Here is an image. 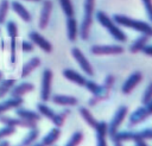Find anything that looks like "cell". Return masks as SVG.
I'll use <instances>...</instances> for the list:
<instances>
[{
	"label": "cell",
	"mask_w": 152,
	"mask_h": 146,
	"mask_svg": "<svg viewBox=\"0 0 152 146\" xmlns=\"http://www.w3.org/2000/svg\"><path fill=\"white\" fill-rule=\"evenodd\" d=\"M119 26H124L127 28H131L133 31H137L139 33L142 34H147L148 37H152V24L142 21V20H138V19H133L128 15L125 14H114L112 18Z\"/></svg>",
	"instance_id": "cell-1"
},
{
	"label": "cell",
	"mask_w": 152,
	"mask_h": 146,
	"mask_svg": "<svg viewBox=\"0 0 152 146\" xmlns=\"http://www.w3.org/2000/svg\"><path fill=\"white\" fill-rule=\"evenodd\" d=\"M96 20L99 24L108 31V33L119 43H125L127 42V34L119 27V25L103 11H97L96 12Z\"/></svg>",
	"instance_id": "cell-2"
},
{
	"label": "cell",
	"mask_w": 152,
	"mask_h": 146,
	"mask_svg": "<svg viewBox=\"0 0 152 146\" xmlns=\"http://www.w3.org/2000/svg\"><path fill=\"white\" fill-rule=\"evenodd\" d=\"M95 4H96V0H84V4H83V18H82L81 25L78 26V36L83 40H87L90 34V28L94 20Z\"/></svg>",
	"instance_id": "cell-3"
},
{
	"label": "cell",
	"mask_w": 152,
	"mask_h": 146,
	"mask_svg": "<svg viewBox=\"0 0 152 146\" xmlns=\"http://www.w3.org/2000/svg\"><path fill=\"white\" fill-rule=\"evenodd\" d=\"M84 87L87 88V90L89 93H91V97L88 101V106L89 107H94L97 103H100L101 101L106 100L109 96V89L104 88L101 84H97L95 81L91 80H87Z\"/></svg>",
	"instance_id": "cell-4"
},
{
	"label": "cell",
	"mask_w": 152,
	"mask_h": 146,
	"mask_svg": "<svg viewBox=\"0 0 152 146\" xmlns=\"http://www.w3.org/2000/svg\"><path fill=\"white\" fill-rule=\"evenodd\" d=\"M127 113H128V108L126 106H120L115 110L114 115L112 116V119H110V121L108 123V137L109 138H113L116 134V132L119 131L120 126L125 121V119L127 116Z\"/></svg>",
	"instance_id": "cell-5"
},
{
	"label": "cell",
	"mask_w": 152,
	"mask_h": 146,
	"mask_svg": "<svg viewBox=\"0 0 152 146\" xmlns=\"http://www.w3.org/2000/svg\"><path fill=\"white\" fill-rule=\"evenodd\" d=\"M52 78L53 72L51 69H44L42 74V83H40V100L42 102H48L51 97V89H52Z\"/></svg>",
	"instance_id": "cell-6"
},
{
	"label": "cell",
	"mask_w": 152,
	"mask_h": 146,
	"mask_svg": "<svg viewBox=\"0 0 152 146\" xmlns=\"http://www.w3.org/2000/svg\"><path fill=\"white\" fill-rule=\"evenodd\" d=\"M125 51L122 45L119 44H99L90 47V52L96 56H110V55H121Z\"/></svg>",
	"instance_id": "cell-7"
},
{
	"label": "cell",
	"mask_w": 152,
	"mask_h": 146,
	"mask_svg": "<svg viewBox=\"0 0 152 146\" xmlns=\"http://www.w3.org/2000/svg\"><path fill=\"white\" fill-rule=\"evenodd\" d=\"M71 55L74 57V59L76 61V63L78 64V66L81 68V70L87 75V76H94V69L90 64V62L88 61V58L84 56V53L78 49V47H72L71 49Z\"/></svg>",
	"instance_id": "cell-8"
},
{
	"label": "cell",
	"mask_w": 152,
	"mask_h": 146,
	"mask_svg": "<svg viewBox=\"0 0 152 146\" xmlns=\"http://www.w3.org/2000/svg\"><path fill=\"white\" fill-rule=\"evenodd\" d=\"M142 80H144V75H142L141 71H139V70L133 71V72L126 78V81L124 82V84H122V87H121L122 94H125V95L131 94V93L139 85V83H140Z\"/></svg>",
	"instance_id": "cell-9"
},
{
	"label": "cell",
	"mask_w": 152,
	"mask_h": 146,
	"mask_svg": "<svg viewBox=\"0 0 152 146\" xmlns=\"http://www.w3.org/2000/svg\"><path fill=\"white\" fill-rule=\"evenodd\" d=\"M0 122L5 126H12V127H21V128H33L37 127V122L34 121H27V120H23L20 118H13V116H7L5 114L0 115Z\"/></svg>",
	"instance_id": "cell-10"
},
{
	"label": "cell",
	"mask_w": 152,
	"mask_h": 146,
	"mask_svg": "<svg viewBox=\"0 0 152 146\" xmlns=\"http://www.w3.org/2000/svg\"><path fill=\"white\" fill-rule=\"evenodd\" d=\"M52 8H53V4L51 0H44L43 1L40 14H39V20H38V26L40 30H45L48 27L49 21H50V17L52 13Z\"/></svg>",
	"instance_id": "cell-11"
},
{
	"label": "cell",
	"mask_w": 152,
	"mask_h": 146,
	"mask_svg": "<svg viewBox=\"0 0 152 146\" xmlns=\"http://www.w3.org/2000/svg\"><path fill=\"white\" fill-rule=\"evenodd\" d=\"M28 38H30V40L34 44V45H37L40 50H43L44 52H46V53H50L51 51H52V44L44 37V36H42L39 32H37V31H31L30 33H28Z\"/></svg>",
	"instance_id": "cell-12"
},
{
	"label": "cell",
	"mask_w": 152,
	"mask_h": 146,
	"mask_svg": "<svg viewBox=\"0 0 152 146\" xmlns=\"http://www.w3.org/2000/svg\"><path fill=\"white\" fill-rule=\"evenodd\" d=\"M150 116L148 112L146 110L145 106H140L138 107L134 112L131 113V115L128 116V127H134L139 123H141L142 121H145L147 118Z\"/></svg>",
	"instance_id": "cell-13"
},
{
	"label": "cell",
	"mask_w": 152,
	"mask_h": 146,
	"mask_svg": "<svg viewBox=\"0 0 152 146\" xmlns=\"http://www.w3.org/2000/svg\"><path fill=\"white\" fill-rule=\"evenodd\" d=\"M94 131H95V138H96V146H108L106 140L108 135V123L106 121H99Z\"/></svg>",
	"instance_id": "cell-14"
},
{
	"label": "cell",
	"mask_w": 152,
	"mask_h": 146,
	"mask_svg": "<svg viewBox=\"0 0 152 146\" xmlns=\"http://www.w3.org/2000/svg\"><path fill=\"white\" fill-rule=\"evenodd\" d=\"M51 101L62 107H75L78 104V99L71 95H63V94H56L52 97H50Z\"/></svg>",
	"instance_id": "cell-15"
},
{
	"label": "cell",
	"mask_w": 152,
	"mask_h": 146,
	"mask_svg": "<svg viewBox=\"0 0 152 146\" xmlns=\"http://www.w3.org/2000/svg\"><path fill=\"white\" fill-rule=\"evenodd\" d=\"M33 90H34V85L31 82H21L19 84H14V87L11 89L10 94H11V97H23L24 95H26Z\"/></svg>",
	"instance_id": "cell-16"
},
{
	"label": "cell",
	"mask_w": 152,
	"mask_h": 146,
	"mask_svg": "<svg viewBox=\"0 0 152 146\" xmlns=\"http://www.w3.org/2000/svg\"><path fill=\"white\" fill-rule=\"evenodd\" d=\"M10 7H11V8L13 9V12H14L21 20H24L25 23H30V21L32 20L31 13L28 12V9H27L21 2L14 0V1H12V2L10 4Z\"/></svg>",
	"instance_id": "cell-17"
},
{
	"label": "cell",
	"mask_w": 152,
	"mask_h": 146,
	"mask_svg": "<svg viewBox=\"0 0 152 146\" xmlns=\"http://www.w3.org/2000/svg\"><path fill=\"white\" fill-rule=\"evenodd\" d=\"M15 115L23 120H27V121H34V122H38L40 121L42 116L38 112H34L32 109H27V108H24V107H18L15 109Z\"/></svg>",
	"instance_id": "cell-18"
},
{
	"label": "cell",
	"mask_w": 152,
	"mask_h": 146,
	"mask_svg": "<svg viewBox=\"0 0 152 146\" xmlns=\"http://www.w3.org/2000/svg\"><path fill=\"white\" fill-rule=\"evenodd\" d=\"M24 103V99L23 97H10L7 100H4L0 102V115L5 114L8 110L12 109H17L18 107H20Z\"/></svg>",
	"instance_id": "cell-19"
},
{
	"label": "cell",
	"mask_w": 152,
	"mask_h": 146,
	"mask_svg": "<svg viewBox=\"0 0 152 146\" xmlns=\"http://www.w3.org/2000/svg\"><path fill=\"white\" fill-rule=\"evenodd\" d=\"M62 74H63V76H64V78H66L68 81L75 83L76 85L84 87L87 78H86L83 75H81L80 72H77L76 70H74V69H64V70L62 71Z\"/></svg>",
	"instance_id": "cell-20"
},
{
	"label": "cell",
	"mask_w": 152,
	"mask_h": 146,
	"mask_svg": "<svg viewBox=\"0 0 152 146\" xmlns=\"http://www.w3.org/2000/svg\"><path fill=\"white\" fill-rule=\"evenodd\" d=\"M113 138H115L116 140H119L124 144L125 142H135L137 140L140 139L138 131H128V129L127 131H118Z\"/></svg>",
	"instance_id": "cell-21"
},
{
	"label": "cell",
	"mask_w": 152,
	"mask_h": 146,
	"mask_svg": "<svg viewBox=\"0 0 152 146\" xmlns=\"http://www.w3.org/2000/svg\"><path fill=\"white\" fill-rule=\"evenodd\" d=\"M66 37L70 42H76L78 37V24L75 17L66 18Z\"/></svg>",
	"instance_id": "cell-22"
},
{
	"label": "cell",
	"mask_w": 152,
	"mask_h": 146,
	"mask_svg": "<svg viewBox=\"0 0 152 146\" xmlns=\"http://www.w3.org/2000/svg\"><path fill=\"white\" fill-rule=\"evenodd\" d=\"M150 38H151V37H148L147 34H142V33H140V36H139L137 39H134L133 43L129 45V49H128L129 52H131V53H138V52H141L142 49L147 45Z\"/></svg>",
	"instance_id": "cell-23"
},
{
	"label": "cell",
	"mask_w": 152,
	"mask_h": 146,
	"mask_svg": "<svg viewBox=\"0 0 152 146\" xmlns=\"http://www.w3.org/2000/svg\"><path fill=\"white\" fill-rule=\"evenodd\" d=\"M59 137H61L59 127H53L43 137L42 142H43L44 146H53L57 142V140L59 139Z\"/></svg>",
	"instance_id": "cell-24"
},
{
	"label": "cell",
	"mask_w": 152,
	"mask_h": 146,
	"mask_svg": "<svg viewBox=\"0 0 152 146\" xmlns=\"http://www.w3.org/2000/svg\"><path fill=\"white\" fill-rule=\"evenodd\" d=\"M40 65V58L39 57H32L30 58L24 65H23V69H21V77L25 78L27 77L32 71H34L38 66Z\"/></svg>",
	"instance_id": "cell-25"
},
{
	"label": "cell",
	"mask_w": 152,
	"mask_h": 146,
	"mask_svg": "<svg viewBox=\"0 0 152 146\" xmlns=\"http://www.w3.org/2000/svg\"><path fill=\"white\" fill-rule=\"evenodd\" d=\"M78 113H80V115L82 116V119L86 121V123L89 126V127H91L93 129L97 126V120L95 119V116L89 112V109L88 108H86V107H80L78 108Z\"/></svg>",
	"instance_id": "cell-26"
},
{
	"label": "cell",
	"mask_w": 152,
	"mask_h": 146,
	"mask_svg": "<svg viewBox=\"0 0 152 146\" xmlns=\"http://www.w3.org/2000/svg\"><path fill=\"white\" fill-rule=\"evenodd\" d=\"M38 138H39V129L37 127H33V128L28 129L27 134L23 138L20 144H21V146H30L33 142H36L38 140Z\"/></svg>",
	"instance_id": "cell-27"
},
{
	"label": "cell",
	"mask_w": 152,
	"mask_h": 146,
	"mask_svg": "<svg viewBox=\"0 0 152 146\" xmlns=\"http://www.w3.org/2000/svg\"><path fill=\"white\" fill-rule=\"evenodd\" d=\"M37 112L40 114V116H44V118L49 119L50 121H52V119L56 115V112L52 108H50L48 104H45L44 102H40L37 104Z\"/></svg>",
	"instance_id": "cell-28"
},
{
	"label": "cell",
	"mask_w": 152,
	"mask_h": 146,
	"mask_svg": "<svg viewBox=\"0 0 152 146\" xmlns=\"http://www.w3.org/2000/svg\"><path fill=\"white\" fill-rule=\"evenodd\" d=\"M15 83H17V81L13 78L1 80V82H0V99H4L7 94H10L11 89L14 87Z\"/></svg>",
	"instance_id": "cell-29"
},
{
	"label": "cell",
	"mask_w": 152,
	"mask_h": 146,
	"mask_svg": "<svg viewBox=\"0 0 152 146\" xmlns=\"http://www.w3.org/2000/svg\"><path fill=\"white\" fill-rule=\"evenodd\" d=\"M70 109H69V107H65V109H63L62 112H59V113H56V115H55V118L52 119V123L55 125V127H62L63 125H64V121H65V119L69 116V114H70Z\"/></svg>",
	"instance_id": "cell-30"
},
{
	"label": "cell",
	"mask_w": 152,
	"mask_h": 146,
	"mask_svg": "<svg viewBox=\"0 0 152 146\" xmlns=\"http://www.w3.org/2000/svg\"><path fill=\"white\" fill-rule=\"evenodd\" d=\"M58 1H59L62 11H63V13L65 14L66 18H70V17L75 15V9H74L71 0H58Z\"/></svg>",
	"instance_id": "cell-31"
},
{
	"label": "cell",
	"mask_w": 152,
	"mask_h": 146,
	"mask_svg": "<svg viewBox=\"0 0 152 146\" xmlns=\"http://www.w3.org/2000/svg\"><path fill=\"white\" fill-rule=\"evenodd\" d=\"M83 138H84L83 132L76 131V132H74V133L71 134V137L69 138V140L66 141V144H65L64 146H78V145L82 142Z\"/></svg>",
	"instance_id": "cell-32"
},
{
	"label": "cell",
	"mask_w": 152,
	"mask_h": 146,
	"mask_svg": "<svg viewBox=\"0 0 152 146\" xmlns=\"http://www.w3.org/2000/svg\"><path fill=\"white\" fill-rule=\"evenodd\" d=\"M8 11H10V1L8 0H1L0 1V25L5 24Z\"/></svg>",
	"instance_id": "cell-33"
},
{
	"label": "cell",
	"mask_w": 152,
	"mask_h": 146,
	"mask_svg": "<svg viewBox=\"0 0 152 146\" xmlns=\"http://www.w3.org/2000/svg\"><path fill=\"white\" fill-rule=\"evenodd\" d=\"M6 31H7V34H8L10 38H17L18 37V33H19L17 23L13 21V20L7 21V24H6Z\"/></svg>",
	"instance_id": "cell-34"
},
{
	"label": "cell",
	"mask_w": 152,
	"mask_h": 146,
	"mask_svg": "<svg viewBox=\"0 0 152 146\" xmlns=\"http://www.w3.org/2000/svg\"><path fill=\"white\" fill-rule=\"evenodd\" d=\"M15 129H17V128H15V127H12V126H4V127H1V128H0V141L4 140V139L7 138V137L13 135V134L17 132Z\"/></svg>",
	"instance_id": "cell-35"
},
{
	"label": "cell",
	"mask_w": 152,
	"mask_h": 146,
	"mask_svg": "<svg viewBox=\"0 0 152 146\" xmlns=\"http://www.w3.org/2000/svg\"><path fill=\"white\" fill-rule=\"evenodd\" d=\"M151 100H152V82H150L147 84V87L145 88V90L142 93V96H141V103L146 104Z\"/></svg>",
	"instance_id": "cell-36"
},
{
	"label": "cell",
	"mask_w": 152,
	"mask_h": 146,
	"mask_svg": "<svg viewBox=\"0 0 152 146\" xmlns=\"http://www.w3.org/2000/svg\"><path fill=\"white\" fill-rule=\"evenodd\" d=\"M140 139L144 140H152V127H145L140 131H138Z\"/></svg>",
	"instance_id": "cell-37"
},
{
	"label": "cell",
	"mask_w": 152,
	"mask_h": 146,
	"mask_svg": "<svg viewBox=\"0 0 152 146\" xmlns=\"http://www.w3.org/2000/svg\"><path fill=\"white\" fill-rule=\"evenodd\" d=\"M141 2L144 5V8H145L146 14L148 17V20L152 24V0H141Z\"/></svg>",
	"instance_id": "cell-38"
},
{
	"label": "cell",
	"mask_w": 152,
	"mask_h": 146,
	"mask_svg": "<svg viewBox=\"0 0 152 146\" xmlns=\"http://www.w3.org/2000/svg\"><path fill=\"white\" fill-rule=\"evenodd\" d=\"M114 82H115V77L113 76V75H107L106 77H104V80H103V87L104 88H107V89H109L110 90V88L114 85Z\"/></svg>",
	"instance_id": "cell-39"
},
{
	"label": "cell",
	"mask_w": 152,
	"mask_h": 146,
	"mask_svg": "<svg viewBox=\"0 0 152 146\" xmlns=\"http://www.w3.org/2000/svg\"><path fill=\"white\" fill-rule=\"evenodd\" d=\"M21 49L24 52H32L34 49V44L31 40H24L21 44Z\"/></svg>",
	"instance_id": "cell-40"
},
{
	"label": "cell",
	"mask_w": 152,
	"mask_h": 146,
	"mask_svg": "<svg viewBox=\"0 0 152 146\" xmlns=\"http://www.w3.org/2000/svg\"><path fill=\"white\" fill-rule=\"evenodd\" d=\"M11 62H15V38H11Z\"/></svg>",
	"instance_id": "cell-41"
},
{
	"label": "cell",
	"mask_w": 152,
	"mask_h": 146,
	"mask_svg": "<svg viewBox=\"0 0 152 146\" xmlns=\"http://www.w3.org/2000/svg\"><path fill=\"white\" fill-rule=\"evenodd\" d=\"M141 52H142L144 55L148 56V57H152V45H146V46L142 49Z\"/></svg>",
	"instance_id": "cell-42"
},
{
	"label": "cell",
	"mask_w": 152,
	"mask_h": 146,
	"mask_svg": "<svg viewBox=\"0 0 152 146\" xmlns=\"http://www.w3.org/2000/svg\"><path fill=\"white\" fill-rule=\"evenodd\" d=\"M134 144V146H150L147 142H146V140H144V139H139V140H137L135 142H133Z\"/></svg>",
	"instance_id": "cell-43"
},
{
	"label": "cell",
	"mask_w": 152,
	"mask_h": 146,
	"mask_svg": "<svg viewBox=\"0 0 152 146\" xmlns=\"http://www.w3.org/2000/svg\"><path fill=\"white\" fill-rule=\"evenodd\" d=\"M145 106V108H146V110L148 112V114H150V116L152 115V100L151 101H148L146 104H144Z\"/></svg>",
	"instance_id": "cell-44"
},
{
	"label": "cell",
	"mask_w": 152,
	"mask_h": 146,
	"mask_svg": "<svg viewBox=\"0 0 152 146\" xmlns=\"http://www.w3.org/2000/svg\"><path fill=\"white\" fill-rule=\"evenodd\" d=\"M110 140H112V142H113V146H125V145H124V142H121V141L116 140L115 138H112Z\"/></svg>",
	"instance_id": "cell-45"
},
{
	"label": "cell",
	"mask_w": 152,
	"mask_h": 146,
	"mask_svg": "<svg viewBox=\"0 0 152 146\" xmlns=\"http://www.w3.org/2000/svg\"><path fill=\"white\" fill-rule=\"evenodd\" d=\"M0 146H11V144H10V141L8 140H1L0 141Z\"/></svg>",
	"instance_id": "cell-46"
},
{
	"label": "cell",
	"mask_w": 152,
	"mask_h": 146,
	"mask_svg": "<svg viewBox=\"0 0 152 146\" xmlns=\"http://www.w3.org/2000/svg\"><path fill=\"white\" fill-rule=\"evenodd\" d=\"M30 146H44V145H43V142H42V141H40V142H37V141H36V142H33V144H32V145H30Z\"/></svg>",
	"instance_id": "cell-47"
},
{
	"label": "cell",
	"mask_w": 152,
	"mask_h": 146,
	"mask_svg": "<svg viewBox=\"0 0 152 146\" xmlns=\"http://www.w3.org/2000/svg\"><path fill=\"white\" fill-rule=\"evenodd\" d=\"M1 80H2V71L0 70V82H1Z\"/></svg>",
	"instance_id": "cell-48"
},
{
	"label": "cell",
	"mask_w": 152,
	"mask_h": 146,
	"mask_svg": "<svg viewBox=\"0 0 152 146\" xmlns=\"http://www.w3.org/2000/svg\"><path fill=\"white\" fill-rule=\"evenodd\" d=\"M26 1H40V0H26Z\"/></svg>",
	"instance_id": "cell-49"
},
{
	"label": "cell",
	"mask_w": 152,
	"mask_h": 146,
	"mask_svg": "<svg viewBox=\"0 0 152 146\" xmlns=\"http://www.w3.org/2000/svg\"><path fill=\"white\" fill-rule=\"evenodd\" d=\"M14 146H21V144H18V145H14Z\"/></svg>",
	"instance_id": "cell-50"
},
{
	"label": "cell",
	"mask_w": 152,
	"mask_h": 146,
	"mask_svg": "<svg viewBox=\"0 0 152 146\" xmlns=\"http://www.w3.org/2000/svg\"><path fill=\"white\" fill-rule=\"evenodd\" d=\"M53 146H55V145H53Z\"/></svg>",
	"instance_id": "cell-51"
}]
</instances>
